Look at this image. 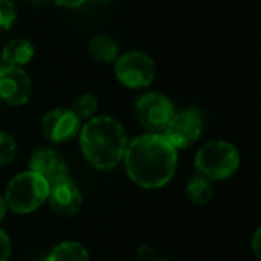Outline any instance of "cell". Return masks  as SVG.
Here are the masks:
<instances>
[{
  "mask_svg": "<svg viewBox=\"0 0 261 261\" xmlns=\"http://www.w3.org/2000/svg\"><path fill=\"white\" fill-rule=\"evenodd\" d=\"M124 169L134 185L155 191L171 183L178 166V151L163 134L145 133L127 143Z\"/></svg>",
  "mask_w": 261,
  "mask_h": 261,
  "instance_id": "1",
  "label": "cell"
},
{
  "mask_svg": "<svg viewBox=\"0 0 261 261\" xmlns=\"http://www.w3.org/2000/svg\"><path fill=\"white\" fill-rule=\"evenodd\" d=\"M129 139L123 124L109 115H95L82 124L79 145L85 160L98 171L115 169L124 159Z\"/></svg>",
  "mask_w": 261,
  "mask_h": 261,
  "instance_id": "2",
  "label": "cell"
},
{
  "mask_svg": "<svg viewBox=\"0 0 261 261\" xmlns=\"http://www.w3.org/2000/svg\"><path fill=\"white\" fill-rule=\"evenodd\" d=\"M240 152L230 142L209 140L201 145L194 157V166L198 175L209 181H223L230 178L240 168Z\"/></svg>",
  "mask_w": 261,
  "mask_h": 261,
  "instance_id": "3",
  "label": "cell"
},
{
  "mask_svg": "<svg viewBox=\"0 0 261 261\" xmlns=\"http://www.w3.org/2000/svg\"><path fill=\"white\" fill-rule=\"evenodd\" d=\"M49 189L51 186L46 180L28 169L8 181L4 197L10 211L19 215H28L48 201Z\"/></svg>",
  "mask_w": 261,
  "mask_h": 261,
  "instance_id": "4",
  "label": "cell"
},
{
  "mask_svg": "<svg viewBox=\"0 0 261 261\" xmlns=\"http://www.w3.org/2000/svg\"><path fill=\"white\" fill-rule=\"evenodd\" d=\"M117 80L127 89H146L155 80L157 68L152 57L140 51H127L114 62Z\"/></svg>",
  "mask_w": 261,
  "mask_h": 261,
  "instance_id": "5",
  "label": "cell"
},
{
  "mask_svg": "<svg viewBox=\"0 0 261 261\" xmlns=\"http://www.w3.org/2000/svg\"><path fill=\"white\" fill-rule=\"evenodd\" d=\"M174 114V103L162 92H145L134 103V115L149 134H163Z\"/></svg>",
  "mask_w": 261,
  "mask_h": 261,
  "instance_id": "6",
  "label": "cell"
},
{
  "mask_svg": "<svg viewBox=\"0 0 261 261\" xmlns=\"http://www.w3.org/2000/svg\"><path fill=\"white\" fill-rule=\"evenodd\" d=\"M203 114L197 108H185L181 111H175L172 120L165 129L163 136L177 151L188 149L200 140L203 134Z\"/></svg>",
  "mask_w": 261,
  "mask_h": 261,
  "instance_id": "7",
  "label": "cell"
},
{
  "mask_svg": "<svg viewBox=\"0 0 261 261\" xmlns=\"http://www.w3.org/2000/svg\"><path fill=\"white\" fill-rule=\"evenodd\" d=\"M82 124L71 108H54L42 118V133L48 142L62 145L79 137Z\"/></svg>",
  "mask_w": 261,
  "mask_h": 261,
  "instance_id": "8",
  "label": "cell"
},
{
  "mask_svg": "<svg viewBox=\"0 0 261 261\" xmlns=\"http://www.w3.org/2000/svg\"><path fill=\"white\" fill-rule=\"evenodd\" d=\"M33 94V80L23 68L0 65V101L10 106H23Z\"/></svg>",
  "mask_w": 261,
  "mask_h": 261,
  "instance_id": "9",
  "label": "cell"
},
{
  "mask_svg": "<svg viewBox=\"0 0 261 261\" xmlns=\"http://www.w3.org/2000/svg\"><path fill=\"white\" fill-rule=\"evenodd\" d=\"M30 171L39 174L43 180L48 181L49 186L71 180L66 160L51 148H40L31 155Z\"/></svg>",
  "mask_w": 261,
  "mask_h": 261,
  "instance_id": "10",
  "label": "cell"
},
{
  "mask_svg": "<svg viewBox=\"0 0 261 261\" xmlns=\"http://www.w3.org/2000/svg\"><path fill=\"white\" fill-rule=\"evenodd\" d=\"M46 203L57 215L74 217L83 206V194L71 180H66L51 186Z\"/></svg>",
  "mask_w": 261,
  "mask_h": 261,
  "instance_id": "11",
  "label": "cell"
},
{
  "mask_svg": "<svg viewBox=\"0 0 261 261\" xmlns=\"http://www.w3.org/2000/svg\"><path fill=\"white\" fill-rule=\"evenodd\" d=\"M34 56H36L34 45L28 39H23V37L10 40L2 49L4 65H10L16 68L27 66L34 59Z\"/></svg>",
  "mask_w": 261,
  "mask_h": 261,
  "instance_id": "12",
  "label": "cell"
},
{
  "mask_svg": "<svg viewBox=\"0 0 261 261\" xmlns=\"http://www.w3.org/2000/svg\"><path fill=\"white\" fill-rule=\"evenodd\" d=\"M88 51H89L91 57L97 63H101V65L114 63L120 56V46H118L117 40L103 33H98L91 37Z\"/></svg>",
  "mask_w": 261,
  "mask_h": 261,
  "instance_id": "13",
  "label": "cell"
},
{
  "mask_svg": "<svg viewBox=\"0 0 261 261\" xmlns=\"http://www.w3.org/2000/svg\"><path fill=\"white\" fill-rule=\"evenodd\" d=\"M45 261H91L88 249L74 240H66L56 244Z\"/></svg>",
  "mask_w": 261,
  "mask_h": 261,
  "instance_id": "14",
  "label": "cell"
},
{
  "mask_svg": "<svg viewBox=\"0 0 261 261\" xmlns=\"http://www.w3.org/2000/svg\"><path fill=\"white\" fill-rule=\"evenodd\" d=\"M185 194L192 204L204 206L211 203V200L214 198V185L207 178L197 174L192 178H189V181L186 183Z\"/></svg>",
  "mask_w": 261,
  "mask_h": 261,
  "instance_id": "15",
  "label": "cell"
},
{
  "mask_svg": "<svg viewBox=\"0 0 261 261\" xmlns=\"http://www.w3.org/2000/svg\"><path fill=\"white\" fill-rule=\"evenodd\" d=\"M71 109L74 111V114L83 121H88L91 120L92 117L97 115V111H98V100L94 94H82L79 97L74 98L72 105H71Z\"/></svg>",
  "mask_w": 261,
  "mask_h": 261,
  "instance_id": "16",
  "label": "cell"
},
{
  "mask_svg": "<svg viewBox=\"0 0 261 261\" xmlns=\"http://www.w3.org/2000/svg\"><path fill=\"white\" fill-rule=\"evenodd\" d=\"M16 155H17L16 139L10 133H7V130H0V166L11 165Z\"/></svg>",
  "mask_w": 261,
  "mask_h": 261,
  "instance_id": "17",
  "label": "cell"
},
{
  "mask_svg": "<svg viewBox=\"0 0 261 261\" xmlns=\"http://www.w3.org/2000/svg\"><path fill=\"white\" fill-rule=\"evenodd\" d=\"M17 20V8L13 0H0V31L10 30Z\"/></svg>",
  "mask_w": 261,
  "mask_h": 261,
  "instance_id": "18",
  "label": "cell"
},
{
  "mask_svg": "<svg viewBox=\"0 0 261 261\" xmlns=\"http://www.w3.org/2000/svg\"><path fill=\"white\" fill-rule=\"evenodd\" d=\"M11 256V240L8 233L0 227V261H8Z\"/></svg>",
  "mask_w": 261,
  "mask_h": 261,
  "instance_id": "19",
  "label": "cell"
},
{
  "mask_svg": "<svg viewBox=\"0 0 261 261\" xmlns=\"http://www.w3.org/2000/svg\"><path fill=\"white\" fill-rule=\"evenodd\" d=\"M250 249H252V253L255 255V258L258 261H261V226L256 227L255 232H253V235H252Z\"/></svg>",
  "mask_w": 261,
  "mask_h": 261,
  "instance_id": "20",
  "label": "cell"
},
{
  "mask_svg": "<svg viewBox=\"0 0 261 261\" xmlns=\"http://www.w3.org/2000/svg\"><path fill=\"white\" fill-rule=\"evenodd\" d=\"M136 253L140 261H154L155 259V252H154L152 246H149V244H140L137 247Z\"/></svg>",
  "mask_w": 261,
  "mask_h": 261,
  "instance_id": "21",
  "label": "cell"
},
{
  "mask_svg": "<svg viewBox=\"0 0 261 261\" xmlns=\"http://www.w3.org/2000/svg\"><path fill=\"white\" fill-rule=\"evenodd\" d=\"M54 2L63 8H79L86 2V0H54Z\"/></svg>",
  "mask_w": 261,
  "mask_h": 261,
  "instance_id": "22",
  "label": "cell"
},
{
  "mask_svg": "<svg viewBox=\"0 0 261 261\" xmlns=\"http://www.w3.org/2000/svg\"><path fill=\"white\" fill-rule=\"evenodd\" d=\"M8 204H7V200H5V197L4 195H0V221H2L5 217H7V214H8Z\"/></svg>",
  "mask_w": 261,
  "mask_h": 261,
  "instance_id": "23",
  "label": "cell"
},
{
  "mask_svg": "<svg viewBox=\"0 0 261 261\" xmlns=\"http://www.w3.org/2000/svg\"><path fill=\"white\" fill-rule=\"evenodd\" d=\"M154 261H171V259H168V258H155Z\"/></svg>",
  "mask_w": 261,
  "mask_h": 261,
  "instance_id": "24",
  "label": "cell"
},
{
  "mask_svg": "<svg viewBox=\"0 0 261 261\" xmlns=\"http://www.w3.org/2000/svg\"><path fill=\"white\" fill-rule=\"evenodd\" d=\"M101 2H108V0H101Z\"/></svg>",
  "mask_w": 261,
  "mask_h": 261,
  "instance_id": "25",
  "label": "cell"
},
{
  "mask_svg": "<svg viewBox=\"0 0 261 261\" xmlns=\"http://www.w3.org/2000/svg\"><path fill=\"white\" fill-rule=\"evenodd\" d=\"M0 105H2V101H0Z\"/></svg>",
  "mask_w": 261,
  "mask_h": 261,
  "instance_id": "26",
  "label": "cell"
}]
</instances>
